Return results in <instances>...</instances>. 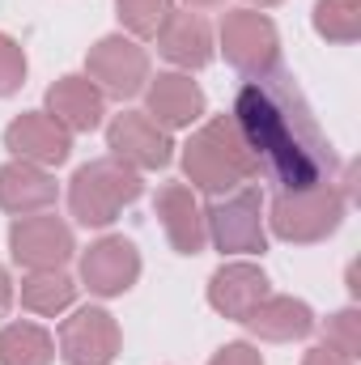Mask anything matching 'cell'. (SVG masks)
Segmentation results:
<instances>
[{
	"instance_id": "obj_8",
	"label": "cell",
	"mask_w": 361,
	"mask_h": 365,
	"mask_svg": "<svg viewBox=\"0 0 361 365\" xmlns=\"http://www.w3.org/2000/svg\"><path fill=\"white\" fill-rule=\"evenodd\" d=\"M77 251V238H73V225L56 212H30V217H17L9 225V255L17 268L26 272H51V268H64Z\"/></svg>"
},
{
	"instance_id": "obj_27",
	"label": "cell",
	"mask_w": 361,
	"mask_h": 365,
	"mask_svg": "<svg viewBox=\"0 0 361 365\" xmlns=\"http://www.w3.org/2000/svg\"><path fill=\"white\" fill-rule=\"evenodd\" d=\"M302 365H357V361H349V357H340V353H332L327 344H315L306 357H302Z\"/></svg>"
},
{
	"instance_id": "obj_14",
	"label": "cell",
	"mask_w": 361,
	"mask_h": 365,
	"mask_svg": "<svg viewBox=\"0 0 361 365\" xmlns=\"http://www.w3.org/2000/svg\"><path fill=\"white\" fill-rule=\"evenodd\" d=\"M268 293L272 280L264 276L260 264H247V259H230L208 276V306L221 319H234V323H243Z\"/></svg>"
},
{
	"instance_id": "obj_7",
	"label": "cell",
	"mask_w": 361,
	"mask_h": 365,
	"mask_svg": "<svg viewBox=\"0 0 361 365\" xmlns=\"http://www.w3.org/2000/svg\"><path fill=\"white\" fill-rule=\"evenodd\" d=\"M86 77L102 90V98L128 102V98H136L145 90L149 77H153L149 73V51L136 38H128V34H106V38L93 43L90 56H86Z\"/></svg>"
},
{
	"instance_id": "obj_16",
	"label": "cell",
	"mask_w": 361,
	"mask_h": 365,
	"mask_svg": "<svg viewBox=\"0 0 361 365\" xmlns=\"http://www.w3.org/2000/svg\"><path fill=\"white\" fill-rule=\"evenodd\" d=\"M47 106V115L68 132V136H77V132H93L98 123H102V115H106V98L102 90L93 86L90 77H81V73H68V77H60L47 98H43Z\"/></svg>"
},
{
	"instance_id": "obj_19",
	"label": "cell",
	"mask_w": 361,
	"mask_h": 365,
	"mask_svg": "<svg viewBox=\"0 0 361 365\" xmlns=\"http://www.w3.org/2000/svg\"><path fill=\"white\" fill-rule=\"evenodd\" d=\"M60 187L56 175L34 166V162H4L0 166V212L9 217H30V212H47L56 204Z\"/></svg>"
},
{
	"instance_id": "obj_9",
	"label": "cell",
	"mask_w": 361,
	"mask_h": 365,
	"mask_svg": "<svg viewBox=\"0 0 361 365\" xmlns=\"http://www.w3.org/2000/svg\"><path fill=\"white\" fill-rule=\"evenodd\" d=\"M119 344H123L119 323L102 306L73 310L60 323V336H56V349H60V361L64 365H111L119 357Z\"/></svg>"
},
{
	"instance_id": "obj_25",
	"label": "cell",
	"mask_w": 361,
	"mask_h": 365,
	"mask_svg": "<svg viewBox=\"0 0 361 365\" xmlns=\"http://www.w3.org/2000/svg\"><path fill=\"white\" fill-rule=\"evenodd\" d=\"M26 86V51L13 34H0V98Z\"/></svg>"
},
{
	"instance_id": "obj_10",
	"label": "cell",
	"mask_w": 361,
	"mask_h": 365,
	"mask_svg": "<svg viewBox=\"0 0 361 365\" xmlns=\"http://www.w3.org/2000/svg\"><path fill=\"white\" fill-rule=\"evenodd\" d=\"M106 149L132 170H166L175 158V140L166 128H158L145 110H123L106 123Z\"/></svg>"
},
{
	"instance_id": "obj_29",
	"label": "cell",
	"mask_w": 361,
	"mask_h": 365,
	"mask_svg": "<svg viewBox=\"0 0 361 365\" xmlns=\"http://www.w3.org/2000/svg\"><path fill=\"white\" fill-rule=\"evenodd\" d=\"M187 9H217V4H225V0H183Z\"/></svg>"
},
{
	"instance_id": "obj_30",
	"label": "cell",
	"mask_w": 361,
	"mask_h": 365,
	"mask_svg": "<svg viewBox=\"0 0 361 365\" xmlns=\"http://www.w3.org/2000/svg\"><path fill=\"white\" fill-rule=\"evenodd\" d=\"M251 4H260V9H272V4H280V0H251Z\"/></svg>"
},
{
	"instance_id": "obj_2",
	"label": "cell",
	"mask_w": 361,
	"mask_h": 365,
	"mask_svg": "<svg viewBox=\"0 0 361 365\" xmlns=\"http://www.w3.org/2000/svg\"><path fill=\"white\" fill-rule=\"evenodd\" d=\"M183 175L195 191L204 195H225L243 182H251L260 175L234 115H217L208 123H200L187 145H183Z\"/></svg>"
},
{
	"instance_id": "obj_20",
	"label": "cell",
	"mask_w": 361,
	"mask_h": 365,
	"mask_svg": "<svg viewBox=\"0 0 361 365\" xmlns=\"http://www.w3.org/2000/svg\"><path fill=\"white\" fill-rule=\"evenodd\" d=\"M77 280L64 272V268H51V272H26L17 297H21V310L39 314V319H56L64 310H73L77 302Z\"/></svg>"
},
{
	"instance_id": "obj_4",
	"label": "cell",
	"mask_w": 361,
	"mask_h": 365,
	"mask_svg": "<svg viewBox=\"0 0 361 365\" xmlns=\"http://www.w3.org/2000/svg\"><path fill=\"white\" fill-rule=\"evenodd\" d=\"M349 212V195L340 182H319V187H302V191H276L268 208V230L280 242L293 247H310L323 242L340 230Z\"/></svg>"
},
{
	"instance_id": "obj_15",
	"label": "cell",
	"mask_w": 361,
	"mask_h": 365,
	"mask_svg": "<svg viewBox=\"0 0 361 365\" xmlns=\"http://www.w3.org/2000/svg\"><path fill=\"white\" fill-rule=\"evenodd\" d=\"M153 212L166 230V242L179 251V255H200L204 242H208V230H204V208L195 200V191L187 182H166L153 200Z\"/></svg>"
},
{
	"instance_id": "obj_3",
	"label": "cell",
	"mask_w": 361,
	"mask_h": 365,
	"mask_svg": "<svg viewBox=\"0 0 361 365\" xmlns=\"http://www.w3.org/2000/svg\"><path fill=\"white\" fill-rule=\"evenodd\" d=\"M145 195L141 170L123 166L119 158H93L86 162L73 182H68V212L77 217V225L86 230H106L119 221L123 208H132Z\"/></svg>"
},
{
	"instance_id": "obj_6",
	"label": "cell",
	"mask_w": 361,
	"mask_h": 365,
	"mask_svg": "<svg viewBox=\"0 0 361 365\" xmlns=\"http://www.w3.org/2000/svg\"><path fill=\"white\" fill-rule=\"evenodd\" d=\"M217 43H221V56L234 73L260 81L272 77L280 68V34L272 26L268 13H255V9H230L217 26Z\"/></svg>"
},
{
	"instance_id": "obj_12",
	"label": "cell",
	"mask_w": 361,
	"mask_h": 365,
	"mask_svg": "<svg viewBox=\"0 0 361 365\" xmlns=\"http://www.w3.org/2000/svg\"><path fill=\"white\" fill-rule=\"evenodd\" d=\"M4 149L17 162H34V166L51 170V166H64L73 158V136L47 110H21L4 128Z\"/></svg>"
},
{
	"instance_id": "obj_11",
	"label": "cell",
	"mask_w": 361,
	"mask_h": 365,
	"mask_svg": "<svg viewBox=\"0 0 361 365\" xmlns=\"http://www.w3.org/2000/svg\"><path fill=\"white\" fill-rule=\"evenodd\" d=\"M141 280V251L123 234H106L81 251V284L93 297H123Z\"/></svg>"
},
{
	"instance_id": "obj_24",
	"label": "cell",
	"mask_w": 361,
	"mask_h": 365,
	"mask_svg": "<svg viewBox=\"0 0 361 365\" xmlns=\"http://www.w3.org/2000/svg\"><path fill=\"white\" fill-rule=\"evenodd\" d=\"M323 344H327L332 353L357 361L361 357V310L357 306H345V310H336V314L327 319V327H323Z\"/></svg>"
},
{
	"instance_id": "obj_26",
	"label": "cell",
	"mask_w": 361,
	"mask_h": 365,
	"mask_svg": "<svg viewBox=\"0 0 361 365\" xmlns=\"http://www.w3.org/2000/svg\"><path fill=\"white\" fill-rule=\"evenodd\" d=\"M208 365H264V357H260V349H255V344H247V340H234V344L217 349Z\"/></svg>"
},
{
	"instance_id": "obj_13",
	"label": "cell",
	"mask_w": 361,
	"mask_h": 365,
	"mask_svg": "<svg viewBox=\"0 0 361 365\" xmlns=\"http://www.w3.org/2000/svg\"><path fill=\"white\" fill-rule=\"evenodd\" d=\"M141 93H145V115L166 132L195 128L208 106L204 90L191 81V73H158V77H149V86Z\"/></svg>"
},
{
	"instance_id": "obj_28",
	"label": "cell",
	"mask_w": 361,
	"mask_h": 365,
	"mask_svg": "<svg viewBox=\"0 0 361 365\" xmlns=\"http://www.w3.org/2000/svg\"><path fill=\"white\" fill-rule=\"evenodd\" d=\"M13 302H17V289H13V276H9V268L0 264V319L13 310Z\"/></svg>"
},
{
	"instance_id": "obj_23",
	"label": "cell",
	"mask_w": 361,
	"mask_h": 365,
	"mask_svg": "<svg viewBox=\"0 0 361 365\" xmlns=\"http://www.w3.org/2000/svg\"><path fill=\"white\" fill-rule=\"evenodd\" d=\"M171 9V0H115V17L128 30V38H158Z\"/></svg>"
},
{
	"instance_id": "obj_22",
	"label": "cell",
	"mask_w": 361,
	"mask_h": 365,
	"mask_svg": "<svg viewBox=\"0 0 361 365\" xmlns=\"http://www.w3.org/2000/svg\"><path fill=\"white\" fill-rule=\"evenodd\" d=\"M315 34L327 38V43H357L361 38V0H315Z\"/></svg>"
},
{
	"instance_id": "obj_1",
	"label": "cell",
	"mask_w": 361,
	"mask_h": 365,
	"mask_svg": "<svg viewBox=\"0 0 361 365\" xmlns=\"http://www.w3.org/2000/svg\"><path fill=\"white\" fill-rule=\"evenodd\" d=\"M234 123L255 166L280 182V191L336 182V153L319 132L315 110L293 86V77L272 73L247 81L234 98Z\"/></svg>"
},
{
	"instance_id": "obj_21",
	"label": "cell",
	"mask_w": 361,
	"mask_h": 365,
	"mask_svg": "<svg viewBox=\"0 0 361 365\" xmlns=\"http://www.w3.org/2000/svg\"><path fill=\"white\" fill-rule=\"evenodd\" d=\"M56 361V336L43 323L17 319L0 327V365H51Z\"/></svg>"
},
{
	"instance_id": "obj_18",
	"label": "cell",
	"mask_w": 361,
	"mask_h": 365,
	"mask_svg": "<svg viewBox=\"0 0 361 365\" xmlns=\"http://www.w3.org/2000/svg\"><path fill=\"white\" fill-rule=\"evenodd\" d=\"M243 323H247V331H251L255 340H268V344L306 340V336L319 327L315 310H310L302 297H285V293H268Z\"/></svg>"
},
{
	"instance_id": "obj_17",
	"label": "cell",
	"mask_w": 361,
	"mask_h": 365,
	"mask_svg": "<svg viewBox=\"0 0 361 365\" xmlns=\"http://www.w3.org/2000/svg\"><path fill=\"white\" fill-rule=\"evenodd\" d=\"M158 51L179 68V73H195L213 60L217 43H213V30L200 13L191 9H171V17L162 21L158 30Z\"/></svg>"
},
{
	"instance_id": "obj_5",
	"label": "cell",
	"mask_w": 361,
	"mask_h": 365,
	"mask_svg": "<svg viewBox=\"0 0 361 365\" xmlns=\"http://www.w3.org/2000/svg\"><path fill=\"white\" fill-rule=\"evenodd\" d=\"M204 230L221 255H264L268 225L260 187H234L225 195H213V204L204 208Z\"/></svg>"
}]
</instances>
